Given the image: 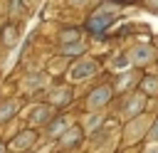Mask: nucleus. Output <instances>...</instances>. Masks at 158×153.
Wrapping results in <instances>:
<instances>
[{
	"label": "nucleus",
	"mask_w": 158,
	"mask_h": 153,
	"mask_svg": "<svg viewBox=\"0 0 158 153\" xmlns=\"http://www.w3.org/2000/svg\"><path fill=\"white\" fill-rule=\"evenodd\" d=\"M109 96H111V89H109V86L96 89V91L91 94V101H89V104H91V106H101V104H106V99H109Z\"/></svg>",
	"instance_id": "obj_4"
},
{
	"label": "nucleus",
	"mask_w": 158,
	"mask_h": 153,
	"mask_svg": "<svg viewBox=\"0 0 158 153\" xmlns=\"http://www.w3.org/2000/svg\"><path fill=\"white\" fill-rule=\"evenodd\" d=\"M67 99H72V91H69V89H59V91H54V101H57V104H62V101H67Z\"/></svg>",
	"instance_id": "obj_11"
},
{
	"label": "nucleus",
	"mask_w": 158,
	"mask_h": 153,
	"mask_svg": "<svg viewBox=\"0 0 158 153\" xmlns=\"http://www.w3.org/2000/svg\"><path fill=\"white\" fill-rule=\"evenodd\" d=\"M114 22V12H109L106 7L104 10H96L91 17H89V22H86V27H89V32H94V35H101L109 25Z\"/></svg>",
	"instance_id": "obj_1"
},
{
	"label": "nucleus",
	"mask_w": 158,
	"mask_h": 153,
	"mask_svg": "<svg viewBox=\"0 0 158 153\" xmlns=\"http://www.w3.org/2000/svg\"><path fill=\"white\" fill-rule=\"evenodd\" d=\"M99 67H96V62H89V59H84V62H79V64H74L72 69H69V76L72 79H84V76H89V74H94Z\"/></svg>",
	"instance_id": "obj_2"
},
{
	"label": "nucleus",
	"mask_w": 158,
	"mask_h": 153,
	"mask_svg": "<svg viewBox=\"0 0 158 153\" xmlns=\"http://www.w3.org/2000/svg\"><path fill=\"white\" fill-rule=\"evenodd\" d=\"M15 109H17V104H15V101H2V104H0V121L10 118V116L15 114Z\"/></svg>",
	"instance_id": "obj_7"
},
{
	"label": "nucleus",
	"mask_w": 158,
	"mask_h": 153,
	"mask_svg": "<svg viewBox=\"0 0 158 153\" xmlns=\"http://www.w3.org/2000/svg\"><path fill=\"white\" fill-rule=\"evenodd\" d=\"M151 138H156V141H158V123H156V128L151 131Z\"/></svg>",
	"instance_id": "obj_13"
},
{
	"label": "nucleus",
	"mask_w": 158,
	"mask_h": 153,
	"mask_svg": "<svg viewBox=\"0 0 158 153\" xmlns=\"http://www.w3.org/2000/svg\"><path fill=\"white\" fill-rule=\"evenodd\" d=\"M153 153H158V151H153Z\"/></svg>",
	"instance_id": "obj_16"
},
{
	"label": "nucleus",
	"mask_w": 158,
	"mask_h": 153,
	"mask_svg": "<svg viewBox=\"0 0 158 153\" xmlns=\"http://www.w3.org/2000/svg\"><path fill=\"white\" fill-rule=\"evenodd\" d=\"M79 133H81V128H79V126H72V128L64 133V138H62V146H74V143L79 141Z\"/></svg>",
	"instance_id": "obj_6"
},
{
	"label": "nucleus",
	"mask_w": 158,
	"mask_h": 153,
	"mask_svg": "<svg viewBox=\"0 0 158 153\" xmlns=\"http://www.w3.org/2000/svg\"><path fill=\"white\" fill-rule=\"evenodd\" d=\"M62 126H64V121H62V118H59V121H54V123L49 126V133H57V131H59Z\"/></svg>",
	"instance_id": "obj_12"
},
{
	"label": "nucleus",
	"mask_w": 158,
	"mask_h": 153,
	"mask_svg": "<svg viewBox=\"0 0 158 153\" xmlns=\"http://www.w3.org/2000/svg\"><path fill=\"white\" fill-rule=\"evenodd\" d=\"M15 42H17V27H15V25H7V27L2 30V44L10 47V44H15Z\"/></svg>",
	"instance_id": "obj_5"
},
{
	"label": "nucleus",
	"mask_w": 158,
	"mask_h": 153,
	"mask_svg": "<svg viewBox=\"0 0 158 153\" xmlns=\"http://www.w3.org/2000/svg\"><path fill=\"white\" fill-rule=\"evenodd\" d=\"M62 42H64V44L79 42V32H77V30H67V32H62Z\"/></svg>",
	"instance_id": "obj_9"
},
{
	"label": "nucleus",
	"mask_w": 158,
	"mask_h": 153,
	"mask_svg": "<svg viewBox=\"0 0 158 153\" xmlns=\"http://www.w3.org/2000/svg\"><path fill=\"white\" fill-rule=\"evenodd\" d=\"M62 49H64V54H77V52L84 49V44H81V42H72V44H64Z\"/></svg>",
	"instance_id": "obj_10"
},
{
	"label": "nucleus",
	"mask_w": 158,
	"mask_h": 153,
	"mask_svg": "<svg viewBox=\"0 0 158 153\" xmlns=\"http://www.w3.org/2000/svg\"><path fill=\"white\" fill-rule=\"evenodd\" d=\"M20 136H22V138H17V141L12 143L15 148H25L27 143H32V141H35V133H32V131H25V133H20Z\"/></svg>",
	"instance_id": "obj_8"
},
{
	"label": "nucleus",
	"mask_w": 158,
	"mask_h": 153,
	"mask_svg": "<svg viewBox=\"0 0 158 153\" xmlns=\"http://www.w3.org/2000/svg\"><path fill=\"white\" fill-rule=\"evenodd\" d=\"M25 2H32V0H25Z\"/></svg>",
	"instance_id": "obj_15"
},
{
	"label": "nucleus",
	"mask_w": 158,
	"mask_h": 153,
	"mask_svg": "<svg viewBox=\"0 0 158 153\" xmlns=\"http://www.w3.org/2000/svg\"><path fill=\"white\" fill-rule=\"evenodd\" d=\"M2 151H5V148H2V143H0V153H2Z\"/></svg>",
	"instance_id": "obj_14"
},
{
	"label": "nucleus",
	"mask_w": 158,
	"mask_h": 153,
	"mask_svg": "<svg viewBox=\"0 0 158 153\" xmlns=\"http://www.w3.org/2000/svg\"><path fill=\"white\" fill-rule=\"evenodd\" d=\"M49 106H35L32 111H30V121L32 123H42V121H47L49 118Z\"/></svg>",
	"instance_id": "obj_3"
}]
</instances>
